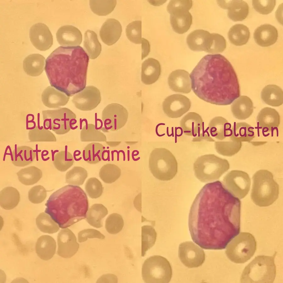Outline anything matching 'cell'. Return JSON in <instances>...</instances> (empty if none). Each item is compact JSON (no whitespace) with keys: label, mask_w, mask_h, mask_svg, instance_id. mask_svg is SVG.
Returning a JSON list of instances; mask_svg holds the SVG:
<instances>
[{"label":"cell","mask_w":283,"mask_h":283,"mask_svg":"<svg viewBox=\"0 0 283 283\" xmlns=\"http://www.w3.org/2000/svg\"><path fill=\"white\" fill-rule=\"evenodd\" d=\"M128 117V113L122 105L116 103L110 104L103 109L102 119L106 130H117L125 125Z\"/></svg>","instance_id":"13"},{"label":"cell","mask_w":283,"mask_h":283,"mask_svg":"<svg viewBox=\"0 0 283 283\" xmlns=\"http://www.w3.org/2000/svg\"><path fill=\"white\" fill-rule=\"evenodd\" d=\"M36 222L38 228L43 233L53 234L59 230L58 225L46 213H40L36 217Z\"/></svg>","instance_id":"44"},{"label":"cell","mask_w":283,"mask_h":283,"mask_svg":"<svg viewBox=\"0 0 283 283\" xmlns=\"http://www.w3.org/2000/svg\"><path fill=\"white\" fill-rule=\"evenodd\" d=\"M230 168V164L227 160L213 154L198 157L193 166L195 177L203 182L218 179Z\"/></svg>","instance_id":"7"},{"label":"cell","mask_w":283,"mask_h":283,"mask_svg":"<svg viewBox=\"0 0 283 283\" xmlns=\"http://www.w3.org/2000/svg\"><path fill=\"white\" fill-rule=\"evenodd\" d=\"M251 198L260 207L269 206L278 199L279 185L273 179L272 173L266 169L256 171L252 176Z\"/></svg>","instance_id":"5"},{"label":"cell","mask_w":283,"mask_h":283,"mask_svg":"<svg viewBox=\"0 0 283 283\" xmlns=\"http://www.w3.org/2000/svg\"><path fill=\"white\" fill-rule=\"evenodd\" d=\"M232 134L229 138L238 142H250L255 137L254 128L244 122H235L232 126Z\"/></svg>","instance_id":"36"},{"label":"cell","mask_w":283,"mask_h":283,"mask_svg":"<svg viewBox=\"0 0 283 283\" xmlns=\"http://www.w3.org/2000/svg\"><path fill=\"white\" fill-rule=\"evenodd\" d=\"M229 139V141L215 142L214 147L218 153L224 156L231 157L236 154L241 150L242 142Z\"/></svg>","instance_id":"43"},{"label":"cell","mask_w":283,"mask_h":283,"mask_svg":"<svg viewBox=\"0 0 283 283\" xmlns=\"http://www.w3.org/2000/svg\"><path fill=\"white\" fill-rule=\"evenodd\" d=\"M45 62V58L42 55L38 53L30 54L23 61V69L28 75L38 76L43 71Z\"/></svg>","instance_id":"32"},{"label":"cell","mask_w":283,"mask_h":283,"mask_svg":"<svg viewBox=\"0 0 283 283\" xmlns=\"http://www.w3.org/2000/svg\"><path fill=\"white\" fill-rule=\"evenodd\" d=\"M49 153L48 151L46 150H43L41 153V157L42 159H43L44 157L47 156Z\"/></svg>","instance_id":"62"},{"label":"cell","mask_w":283,"mask_h":283,"mask_svg":"<svg viewBox=\"0 0 283 283\" xmlns=\"http://www.w3.org/2000/svg\"><path fill=\"white\" fill-rule=\"evenodd\" d=\"M41 97L43 104L49 108H58L64 106L69 99V97L65 94L50 86L43 90Z\"/></svg>","instance_id":"28"},{"label":"cell","mask_w":283,"mask_h":283,"mask_svg":"<svg viewBox=\"0 0 283 283\" xmlns=\"http://www.w3.org/2000/svg\"><path fill=\"white\" fill-rule=\"evenodd\" d=\"M217 2L222 8L228 9V16L234 21H242L248 14V5L243 0H217Z\"/></svg>","instance_id":"22"},{"label":"cell","mask_w":283,"mask_h":283,"mask_svg":"<svg viewBox=\"0 0 283 283\" xmlns=\"http://www.w3.org/2000/svg\"><path fill=\"white\" fill-rule=\"evenodd\" d=\"M142 274L145 283H169L172 277V269L166 258L154 255L145 260L142 265Z\"/></svg>","instance_id":"11"},{"label":"cell","mask_w":283,"mask_h":283,"mask_svg":"<svg viewBox=\"0 0 283 283\" xmlns=\"http://www.w3.org/2000/svg\"><path fill=\"white\" fill-rule=\"evenodd\" d=\"M7 155H9L10 156L11 160L13 159V157L12 152V150H11L10 147L9 145L6 148L4 153V157L3 158V160H4L5 156Z\"/></svg>","instance_id":"60"},{"label":"cell","mask_w":283,"mask_h":283,"mask_svg":"<svg viewBox=\"0 0 283 283\" xmlns=\"http://www.w3.org/2000/svg\"><path fill=\"white\" fill-rule=\"evenodd\" d=\"M272 256L258 255L243 269L240 277L241 283H272L276 275L275 258L277 253Z\"/></svg>","instance_id":"6"},{"label":"cell","mask_w":283,"mask_h":283,"mask_svg":"<svg viewBox=\"0 0 283 283\" xmlns=\"http://www.w3.org/2000/svg\"><path fill=\"white\" fill-rule=\"evenodd\" d=\"M157 236L155 229L152 226L142 227V257L145 256L147 251L155 244Z\"/></svg>","instance_id":"45"},{"label":"cell","mask_w":283,"mask_h":283,"mask_svg":"<svg viewBox=\"0 0 283 283\" xmlns=\"http://www.w3.org/2000/svg\"><path fill=\"white\" fill-rule=\"evenodd\" d=\"M51 151L52 152V160L53 161L54 159V156L55 153H57V152H58L59 151L58 150H55L53 151V150H51Z\"/></svg>","instance_id":"64"},{"label":"cell","mask_w":283,"mask_h":283,"mask_svg":"<svg viewBox=\"0 0 283 283\" xmlns=\"http://www.w3.org/2000/svg\"><path fill=\"white\" fill-rule=\"evenodd\" d=\"M122 31V26L119 21L114 19H108L101 28L100 36L105 44L111 46L119 40Z\"/></svg>","instance_id":"24"},{"label":"cell","mask_w":283,"mask_h":283,"mask_svg":"<svg viewBox=\"0 0 283 283\" xmlns=\"http://www.w3.org/2000/svg\"><path fill=\"white\" fill-rule=\"evenodd\" d=\"M161 73V66L159 62L153 58H148L142 64L141 78L145 85H151L156 82Z\"/></svg>","instance_id":"29"},{"label":"cell","mask_w":283,"mask_h":283,"mask_svg":"<svg viewBox=\"0 0 283 283\" xmlns=\"http://www.w3.org/2000/svg\"><path fill=\"white\" fill-rule=\"evenodd\" d=\"M85 188L89 197L92 199L100 197L103 191L101 182L95 177L90 178L87 180L85 185Z\"/></svg>","instance_id":"53"},{"label":"cell","mask_w":283,"mask_h":283,"mask_svg":"<svg viewBox=\"0 0 283 283\" xmlns=\"http://www.w3.org/2000/svg\"><path fill=\"white\" fill-rule=\"evenodd\" d=\"M109 158V151L108 150H104L102 153V159L103 160L105 161L108 159Z\"/></svg>","instance_id":"61"},{"label":"cell","mask_w":283,"mask_h":283,"mask_svg":"<svg viewBox=\"0 0 283 283\" xmlns=\"http://www.w3.org/2000/svg\"><path fill=\"white\" fill-rule=\"evenodd\" d=\"M142 59L147 56L150 51V46L148 41L142 38Z\"/></svg>","instance_id":"58"},{"label":"cell","mask_w":283,"mask_h":283,"mask_svg":"<svg viewBox=\"0 0 283 283\" xmlns=\"http://www.w3.org/2000/svg\"><path fill=\"white\" fill-rule=\"evenodd\" d=\"M223 185L234 196L242 199L249 191L251 180L247 173L241 170H232L224 177Z\"/></svg>","instance_id":"12"},{"label":"cell","mask_w":283,"mask_h":283,"mask_svg":"<svg viewBox=\"0 0 283 283\" xmlns=\"http://www.w3.org/2000/svg\"><path fill=\"white\" fill-rule=\"evenodd\" d=\"M80 153L81 152L80 151L78 150H75L74 152V158H75L76 157V156H79L80 155Z\"/></svg>","instance_id":"63"},{"label":"cell","mask_w":283,"mask_h":283,"mask_svg":"<svg viewBox=\"0 0 283 283\" xmlns=\"http://www.w3.org/2000/svg\"><path fill=\"white\" fill-rule=\"evenodd\" d=\"M276 4V1L252 0V5L254 9L259 13L267 14L271 13Z\"/></svg>","instance_id":"55"},{"label":"cell","mask_w":283,"mask_h":283,"mask_svg":"<svg viewBox=\"0 0 283 283\" xmlns=\"http://www.w3.org/2000/svg\"><path fill=\"white\" fill-rule=\"evenodd\" d=\"M121 175L120 169L117 165L107 164L100 169L99 175L100 178L105 183L111 184L119 178Z\"/></svg>","instance_id":"47"},{"label":"cell","mask_w":283,"mask_h":283,"mask_svg":"<svg viewBox=\"0 0 283 283\" xmlns=\"http://www.w3.org/2000/svg\"><path fill=\"white\" fill-rule=\"evenodd\" d=\"M108 214L107 208L101 203L93 204L86 214V220L91 226L97 228L103 227V220Z\"/></svg>","instance_id":"40"},{"label":"cell","mask_w":283,"mask_h":283,"mask_svg":"<svg viewBox=\"0 0 283 283\" xmlns=\"http://www.w3.org/2000/svg\"><path fill=\"white\" fill-rule=\"evenodd\" d=\"M104 146L99 143L92 142L88 144L83 150L84 160L92 164L99 162L102 159V153L104 150Z\"/></svg>","instance_id":"42"},{"label":"cell","mask_w":283,"mask_h":283,"mask_svg":"<svg viewBox=\"0 0 283 283\" xmlns=\"http://www.w3.org/2000/svg\"><path fill=\"white\" fill-rule=\"evenodd\" d=\"M178 256L182 263L189 268L201 266L205 260L204 251L191 241L183 242L180 244Z\"/></svg>","instance_id":"14"},{"label":"cell","mask_w":283,"mask_h":283,"mask_svg":"<svg viewBox=\"0 0 283 283\" xmlns=\"http://www.w3.org/2000/svg\"><path fill=\"white\" fill-rule=\"evenodd\" d=\"M252 100L246 96H241L236 99L231 106V111L233 116L240 120L249 118L253 112Z\"/></svg>","instance_id":"31"},{"label":"cell","mask_w":283,"mask_h":283,"mask_svg":"<svg viewBox=\"0 0 283 283\" xmlns=\"http://www.w3.org/2000/svg\"><path fill=\"white\" fill-rule=\"evenodd\" d=\"M170 14V23L173 31L183 34L189 29L192 23V16L186 8L176 7L168 9Z\"/></svg>","instance_id":"19"},{"label":"cell","mask_w":283,"mask_h":283,"mask_svg":"<svg viewBox=\"0 0 283 283\" xmlns=\"http://www.w3.org/2000/svg\"><path fill=\"white\" fill-rule=\"evenodd\" d=\"M280 122L279 113L275 109L265 107L259 112L257 117L258 127L262 130L263 134L265 133L271 132L273 136L274 131L276 130Z\"/></svg>","instance_id":"20"},{"label":"cell","mask_w":283,"mask_h":283,"mask_svg":"<svg viewBox=\"0 0 283 283\" xmlns=\"http://www.w3.org/2000/svg\"><path fill=\"white\" fill-rule=\"evenodd\" d=\"M35 152V150H33L29 146H22L17 147L15 144L12 151V163L17 167H24L29 165L34 161L36 158Z\"/></svg>","instance_id":"34"},{"label":"cell","mask_w":283,"mask_h":283,"mask_svg":"<svg viewBox=\"0 0 283 283\" xmlns=\"http://www.w3.org/2000/svg\"><path fill=\"white\" fill-rule=\"evenodd\" d=\"M124 222L122 216L117 213L110 214L105 221V228L109 234H116L122 229Z\"/></svg>","instance_id":"51"},{"label":"cell","mask_w":283,"mask_h":283,"mask_svg":"<svg viewBox=\"0 0 283 283\" xmlns=\"http://www.w3.org/2000/svg\"><path fill=\"white\" fill-rule=\"evenodd\" d=\"M168 83L169 88L175 92L187 94L192 90L190 74L184 69L173 71L168 77Z\"/></svg>","instance_id":"23"},{"label":"cell","mask_w":283,"mask_h":283,"mask_svg":"<svg viewBox=\"0 0 283 283\" xmlns=\"http://www.w3.org/2000/svg\"><path fill=\"white\" fill-rule=\"evenodd\" d=\"M16 174L20 182L26 186L32 185L36 183L42 175V171L34 166L22 169Z\"/></svg>","instance_id":"41"},{"label":"cell","mask_w":283,"mask_h":283,"mask_svg":"<svg viewBox=\"0 0 283 283\" xmlns=\"http://www.w3.org/2000/svg\"><path fill=\"white\" fill-rule=\"evenodd\" d=\"M45 206V213L60 228L64 229L86 218L89 202L82 188L68 185L52 193Z\"/></svg>","instance_id":"4"},{"label":"cell","mask_w":283,"mask_h":283,"mask_svg":"<svg viewBox=\"0 0 283 283\" xmlns=\"http://www.w3.org/2000/svg\"><path fill=\"white\" fill-rule=\"evenodd\" d=\"M88 176L86 170L80 166H75L68 171L65 175L66 183L71 185H82Z\"/></svg>","instance_id":"49"},{"label":"cell","mask_w":283,"mask_h":283,"mask_svg":"<svg viewBox=\"0 0 283 283\" xmlns=\"http://www.w3.org/2000/svg\"><path fill=\"white\" fill-rule=\"evenodd\" d=\"M231 124L225 118L221 116L213 118L208 125V131L213 137L222 140L230 137L232 134Z\"/></svg>","instance_id":"30"},{"label":"cell","mask_w":283,"mask_h":283,"mask_svg":"<svg viewBox=\"0 0 283 283\" xmlns=\"http://www.w3.org/2000/svg\"><path fill=\"white\" fill-rule=\"evenodd\" d=\"M241 201L218 180L200 190L190 208L188 226L193 241L206 249L225 248L240 230Z\"/></svg>","instance_id":"1"},{"label":"cell","mask_w":283,"mask_h":283,"mask_svg":"<svg viewBox=\"0 0 283 283\" xmlns=\"http://www.w3.org/2000/svg\"><path fill=\"white\" fill-rule=\"evenodd\" d=\"M278 37V32L274 26L268 24L262 25L257 28L253 34V38L258 45L267 47L275 44Z\"/></svg>","instance_id":"27"},{"label":"cell","mask_w":283,"mask_h":283,"mask_svg":"<svg viewBox=\"0 0 283 283\" xmlns=\"http://www.w3.org/2000/svg\"><path fill=\"white\" fill-rule=\"evenodd\" d=\"M28 137L29 141L32 142L56 141V138L52 132L44 128L40 129L38 126L33 129L29 130Z\"/></svg>","instance_id":"50"},{"label":"cell","mask_w":283,"mask_h":283,"mask_svg":"<svg viewBox=\"0 0 283 283\" xmlns=\"http://www.w3.org/2000/svg\"><path fill=\"white\" fill-rule=\"evenodd\" d=\"M56 242L54 239L48 235H43L37 240L35 249L37 256L42 260L50 259L56 252Z\"/></svg>","instance_id":"33"},{"label":"cell","mask_w":283,"mask_h":283,"mask_svg":"<svg viewBox=\"0 0 283 283\" xmlns=\"http://www.w3.org/2000/svg\"><path fill=\"white\" fill-rule=\"evenodd\" d=\"M84 47L89 58L91 59L97 58L102 50L101 45L99 42L97 34L94 31L87 30L84 34Z\"/></svg>","instance_id":"39"},{"label":"cell","mask_w":283,"mask_h":283,"mask_svg":"<svg viewBox=\"0 0 283 283\" xmlns=\"http://www.w3.org/2000/svg\"><path fill=\"white\" fill-rule=\"evenodd\" d=\"M20 199L18 191L12 186L6 187L0 193V205L3 209L11 210L18 204Z\"/></svg>","instance_id":"37"},{"label":"cell","mask_w":283,"mask_h":283,"mask_svg":"<svg viewBox=\"0 0 283 283\" xmlns=\"http://www.w3.org/2000/svg\"><path fill=\"white\" fill-rule=\"evenodd\" d=\"M261 97L264 103L273 107H279L283 103V90L275 85L265 86L261 91Z\"/></svg>","instance_id":"35"},{"label":"cell","mask_w":283,"mask_h":283,"mask_svg":"<svg viewBox=\"0 0 283 283\" xmlns=\"http://www.w3.org/2000/svg\"><path fill=\"white\" fill-rule=\"evenodd\" d=\"M149 167L153 176L163 181L172 180L178 170L177 160L173 154L165 148H156L150 153Z\"/></svg>","instance_id":"8"},{"label":"cell","mask_w":283,"mask_h":283,"mask_svg":"<svg viewBox=\"0 0 283 283\" xmlns=\"http://www.w3.org/2000/svg\"><path fill=\"white\" fill-rule=\"evenodd\" d=\"M101 100L99 90L95 86H89L75 95L72 101L76 108L87 111L94 109L99 104Z\"/></svg>","instance_id":"16"},{"label":"cell","mask_w":283,"mask_h":283,"mask_svg":"<svg viewBox=\"0 0 283 283\" xmlns=\"http://www.w3.org/2000/svg\"><path fill=\"white\" fill-rule=\"evenodd\" d=\"M59 44L63 47L78 46L82 41V35L76 27L70 25L63 26L56 33Z\"/></svg>","instance_id":"25"},{"label":"cell","mask_w":283,"mask_h":283,"mask_svg":"<svg viewBox=\"0 0 283 283\" xmlns=\"http://www.w3.org/2000/svg\"><path fill=\"white\" fill-rule=\"evenodd\" d=\"M117 283V277L113 275L106 274L103 275L98 279L97 281V283Z\"/></svg>","instance_id":"57"},{"label":"cell","mask_w":283,"mask_h":283,"mask_svg":"<svg viewBox=\"0 0 283 283\" xmlns=\"http://www.w3.org/2000/svg\"><path fill=\"white\" fill-rule=\"evenodd\" d=\"M29 36L32 45L40 51H45L53 45V36L49 28L44 23H37L32 26Z\"/></svg>","instance_id":"17"},{"label":"cell","mask_w":283,"mask_h":283,"mask_svg":"<svg viewBox=\"0 0 283 283\" xmlns=\"http://www.w3.org/2000/svg\"><path fill=\"white\" fill-rule=\"evenodd\" d=\"M57 254L64 258H69L78 251L79 245L73 232L69 229H62L57 236Z\"/></svg>","instance_id":"18"},{"label":"cell","mask_w":283,"mask_h":283,"mask_svg":"<svg viewBox=\"0 0 283 283\" xmlns=\"http://www.w3.org/2000/svg\"><path fill=\"white\" fill-rule=\"evenodd\" d=\"M53 164L55 168L61 172H64L69 169L74 163V158L67 151V146H65V150L55 153Z\"/></svg>","instance_id":"46"},{"label":"cell","mask_w":283,"mask_h":283,"mask_svg":"<svg viewBox=\"0 0 283 283\" xmlns=\"http://www.w3.org/2000/svg\"><path fill=\"white\" fill-rule=\"evenodd\" d=\"M190 77L194 93L207 103L227 105L240 96L236 74L230 63L220 54L203 57Z\"/></svg>","instance_id":"2"},{"label":"cell","mask_w":283,"mask_h":283,"mask_svg":"<svg viewBox=\"0 0 283 283\" xmlns=\"http://www.w3.org/2000/svg\"><path fill=\"white\" fill-rule=\"evenodd\" d=\"M34 120V117L32 114H28L26 119V129L31 130L36 127V123Z\"/></svg>","instance_id":"59"},{"label":"cell","mask_w":283,"mask_h":283,"mask_svg":"<svg viewBox=\"0 0 283 283\" xmlns=\"http://www.w3.org/2000/svg\"><path fill=\"white\" fill-rule=\"evenodd\" d=\"M142 21L135 20L129 23L125 29L128 39L136 44L142 43Z\"/></svg>","instance_id":"52"},{"label":"cell","mask_w":283,"mask_h":283,"mask_svg":"<svg viewBox=\"0 0 283 283\" xmlns=\"http://www.w3.org/2000/svg\"><path fill=\"white\" fill-rule=\"evenodd\" d=\"M225 248L226 255L231 261L243 264L254 255L257 249V242L252 234L242 232L233 238Z\"/></svg>","instance_id":"9"},{"label":"cell","mask_w":283,"mask_h":283,"mask_svg":"<svg viewBox=\"0 0 283 283\" xmlns=\"http://www.w3.org/2000/svg\"><path fill=\"white\" fill-rule=\"evenodd\" d=\"M116 0H90L91 10L99 16H106L114 10L116 4Z\"/></svg>","instance_id":"48"},{"label":"cell","mask_w":283,"mask_h":283,"mask_svg":"<svg viewBox=\"0 0 283 283\" xmlns=\"http://www.w3.org/2000/svg\"><path fill=\"white\" fill-rule=\"evenodd\" d=\"M228 36L232 44L236 46H241L247 42L250 32L246 26L242 24H237L230 28Z\"/></svg>","instance_id":"38"},{"label":"cell","mask_w":283,"mask_h":283,"mask_svg":"<svg viewBox=\"0 0 283 283\" xmlns=\"http://www.w3.org/2000/svg\"><path fill=\"white\" fill-rule=\"evenodd\" d=\"M47 195V191L45 188L41 185H37L29 190L28 192V198L31 203L39 204L45 200Z\"/></svg>","instance_id":"54"},{"label":"cell","mask_w":283,"mask_h":283,"mask_svg":"<svg viewBox=\"0 0 283 283\" xmlns=\"http://www.w3.org/2000/svg\"><path fill=\"white\" fill-rule=\"evenodd\" d=\"M213 42V34L202 29L194 31L187 36L186 42L193 51H204L208 53Z\"/></svg>","instance_id":"21"},{"label":"cell","mask_w":283,"mask_h":283,"mask_svg":"<svg viewBox=\"0 0 283 283\" xmlns=\"http://www.w3.org/2000/svg\"><path fill=\"white\" fill-rule=\"evenodd\" d=\"M162 109L168 117L176 118L187 112L191 106V101L186 96L179 94H174L166 97L162 103Z\"/></svg>","instance_id":"15"},{"label":"cell","mask_w":283,"mask_h":283,"mask_svg":"<svg viewBox=\"0 0 283 283\" xmlns=\"http://www.w3.org/2000/svg\"><path fill=\"white\" fill-rule=\"evenodd\" d=\"M42 113L44 128L52 130L57 134H65L70 129L74 130L78 127H73L77 122L76 116L68 108L44 110Z\"/></svg>","instance_id":"10"},{"label":"cell","mask_w":283,"mask_h":283,"mask_svg":"<svg viewBox=\"0 0 283 283\" xmlns=\"http://www.w3.org/2000/svg\"><path fill=\"white\" fill-rule=\"evenodd\" d=\"M204 123L199 114L196 112H190L187 113L181 119L180 126L184 134L194 137L200 134L203 128Z\"/></svg>","instance_id":"26"},{"label":"cell","mask_w":283,"mask_h":283,"mask_svg":"<svg viewBox=\"0 0 283 283\" xmlns=\"http://www.w3.org/2000/svg\"><path fill=\"white\" fill-rule=\"evenodd\" d=\"M78 241L79 242H84L88 238H97L103 239L105 236L99 231L93 229H88L80 231L78 233Z\"/></svg>","instance_id":"56"},{"label":"cell","mask_w":283,"mask_h":283,"mask_svg":"<svg viewBox=\"0 0 283 283\" xmlns=\"http://www.w3.org/2000/svg\"><path fill=\"white\" fill-rule=\"evenodd\" d=\"M89 58L79 46L55 49L47 58L44 69L51 86L69 97L83 90Z\"/></svg>","instance_id":"3"}]
</instances>
